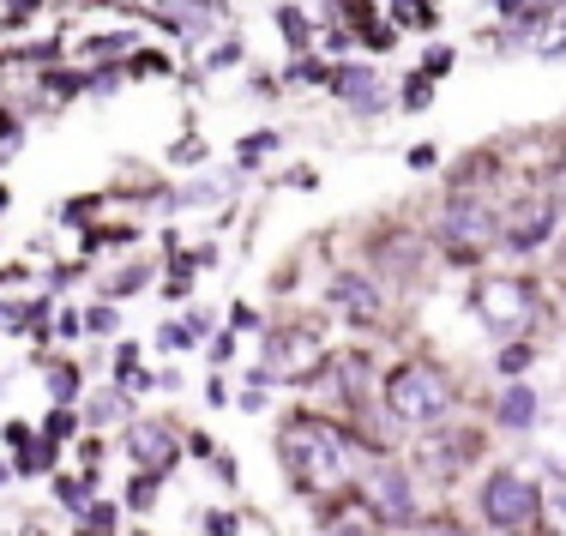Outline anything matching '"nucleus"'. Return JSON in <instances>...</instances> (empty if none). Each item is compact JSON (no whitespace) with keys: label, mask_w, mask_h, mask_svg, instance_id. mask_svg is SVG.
I'll return each instance as SVG.
<instances>
[{"label":"nucleus","mask_w":566,"mask_h":536,"mask_svg":"<svg viewBox=\"0 0 566 536\" xmlns=\"http://www.w3.org/2000/svg\"><path fill=\"white\" fill-rule=\"evenodd\" d=\"M277 464H283V476H290V488H302V494H344L356 476H368L374 459L344 422L295 410V417L277 428Z\"/></svg>","instance_id":"nucleus-1"},{"label":"nucleus","mask_w":566,"mask_h":536,"mask_svg":"<svg viewBox=\"0 0 566 536\" xmlns=\"http://www.w3.org/2000/svg\"><path fill=\"white\" fill-rule=\"evenodd\" d=\"M380 410L392 417L398 428H416V434H434V428L452 422L458 410V386L440 361L428 356H403L398 368H386L380 380Z\"/></svg>","instance_id":"nucleus-2"},{"label":"nucleus","mask_w":566,"mask_h":536,"mask_svg":"<svg viewBox=\"0 0 566 536\" xmlns=\"http://www.w3.org/2000/svg\"><path fill=\"white\" fill-rule=\"evenodd\" d=\"M464 307L489 338L512 344V338H531V326L543 319V290L524 272H482V277H470Z\"/></svg>","instance_id":"nucleus-3"},{"label":"nucleus","mask_w":566,"mask_h":536,"mask_svg":"<svg viewBox=\"0 0 566 536\" xmlns=\"http://www.w3.org/2000/svg\"><path fill=\"white\" fill-rule=\"evenodd\" d=\"M434 235L452 253V265H476L489 248H501V199L489 187H452L434 218Z\"/></svg>","instance_id":"nucleus-4"},{"label":"nucleus","mask_w":566,"mask_h":536,"mask_svg":"<svg viewBox=\"0 0 566 536\" xmlns=\"http://www.w3.org/2000/svg\"><path fill=\"white\" fill-rule=\"evenodd\" d=\"M476 513H482V525L501 536H536L543 530V482L524 476L518 464H494L476 482Z\"/></svg>","instance_id":"nucleus-5"},{"label":"nucleus","mask_w":566,"mask_h":536,"mask_svg":"<svg viewBox=\"0 0 566 536\" xmlns=\"http://www.w3.org/2000/svg\"><path fill=\"white\" fill-rule=\"evenodd\" d=\"M265 361L253 368V380L260 386H307L319 380V374L332 368V350L326 338H319L314 326H302V319H283V326H265Z\"/></svg>","instance_id":"nucleus-6"},{"label":"nucleus","mask_w":566,"mask_h":536,"mask_svg":"<svg viewBox=\"0 0 566 536\" xmlns=\"http://www.w3.org/2000/svg\"><path fill=\"white\" fill-rule=\"evenodd\" d=\"M361 506L374 513L380 530H416L422 525V494H416V471H403L392 459H374L361 476Z\"/></svg>","instance_id":"nucleus-7"},{"label":"nucleus","mask_w":566,"mask_h":536,"mask_svg":"<svg viewBox=\"0 0 566 536\" xmlns=\"http://www.w3.org/2000/svg\"><path fill=\"white\" fill-rule=\"evenodd\" d=\"M560 199L548 193H518L512 206H501V248L506 253H518V260H531V253H543L548 241L560 235Z\"/></svg>","instance_id":"nucleus-8"},{"label":"nucleus","mask_w":566,"mask_h":536,"mask_svg":"<svg viewBox=\"0 0 566 536\" xmlns=\"http://www.w3.org/2000/svg\"><path fill=\"white\" fill-rule=\"evenodd\" d=\"M127 459L139 476L164 482L175 464H181V434H175L169 422H127Z\"/></svg>","instance_id":"nucleus-9"},{"label":"nucleus","mask_w":566,"mask_h":536,"mask_svg":"<svg viewBox=\"0 0 566 536\" xmlns=\"http://www.w3.org/2000/svg\"><path fill=\"white\" fill-rule=\"evenodd\" d=\"M326 302L338 307L344 319H356V326H380V319H386V290H380V277H374V272H356V265L326 284Z\"/></svg>","instance_id":"nucleus-10"},{"label":"nucleus","mask_w":566,"mask_h":536,"mask_svg":"<svg viewBox=\"0 0 566 536\" xmlns=\"http://www.w3.org/2000/svg\"><path fill=\"white\" fill-rule=\"evenodd\" d=\"M482 459V440L464 434V428H434V434L422 440V452H416V471H434V476H458L464 464Z\"/></svg>","instance_id":"nucleus-11"},{"label":"nucleus","mask_w":566,"mask_h":536,"mask_svg":"<svg viewBox=\"0 0 566 536\" xmlns=\"http://www.w3.org/2000/svg\"><path fill=\"white\" fill-rule=\"evenodd\" d=\"M326 91L344 103L349 115H380V66L368 61H344L326 73Z\"/></svg>","instance_id":"nucleus-12"},{"label":"nucleus","mask_w":566,"mask_h":536,"mask_svg":"<svg viewBox=\"0 0 566 536\" xmlns=\"http://www.w3.org/2000/svg\"><path fill=\"white\" fill-rule=\"evenodd\" d=\"M494 422L512 428V434H531L536 422H543V392H536L531 380H512L501 398H494Z\"/></svg>","instance_id":"nucleus-13"},{"label":"nucleus","mask_w":566,"mask_h":536,"mask_svg":"<svg viewBox=\"0 0 566 536\" xmlns=\"http://www.w3.org/2000/svg\"><path fill=\"white\" fill-rule=\"evenodd\" d=\"M85 422L103 428V422H127V392L120 386H103V392L85 398Z\"/></svg>","instance_id":"nucleus-14"},{"label":"nucleus","mask_w":566,"mask_h":536,"mask_svg":"<svg viewBox=\"0 0 566 536\" xmlns=\"http://www.w3.org/2000/svg\"><path fill=\"white\" fill-rule=\"evenodd\" d=\"M277 36L295 49V55H307V43H314V24H307L302 7H277Z\"/></svg>","instance_id":"nucleus-15"},{"label":"nucleus","mask_w":566,"mask_h":536,"mask_svg":"<svg viewBox=\"0 0 566 536\" xmlns=\"http://www.w3.org/2000/svg\"><path fill=\"white\" fill-rule=\"evenodd\" d=\"M543 530L566 536V482H548L543 488Z\"/></svg>","instance_id":"nucleus-16"},{"label":"nucleus","mask_w":566,"mask_h":536,"mask_svg":"<svg viewBox=\"0 0 566 536\" xmlns=\"http://www.w3.org/2000/svg\"><path fill=\"white\" fill-rule=\"evenodd\" d=\"M531 361H536V344H531V338H512V344H501V374H506V380L531 374Z\"/></svg>","instance_id":"nucleus-17"},{"label":"nucleus","mask_w":566,"mask_h":536,"mask_svg":"<svg viewBox=\"0 0 566 536\" xmlns=\"http://www.w3.org/2000/svg\"><path fill=\"white\" fill-rule=\"evenodd\" d=\"M49 398H55V404H73L78 398V368L73 361H49Z\"/></svg>","instance_id":"nucleus-18"},{"label":"nucleus","mask_w":566,"mask_h":536,"mask_svg":"<svg viewBox=\"0 0 566 536\" xmlns=\"http://www.w3.org/2000/svg\"><path fill=\"white\" fill-rule=\"evenodd\" d=\"M169 73V55H157V49H133L127 55V78H164Z\"/></svg>","instance_id":"nucleus-19"},{"label":"nucleus","mask_w":566,"mask_h":536,"mask_svg":"<svg viewBox=\"0 0 566 536\" xmlns=\"http://www.w3.org/2000/svg\"><path fill=\"white\" fill-rule=\"evenodd\" d=\"M265 151H277V133H248V139L235 145V164H241V169H253Z\"/></svg>","instance_id":"nucleus-20"},{"label":"nucleus","mask_w":566,"mask_h":536,"mask_svg":"<svg viewBox=\"0 0 566 536\" xmlns=\"http://www.w3.org/2000/svg\"><path fill=\"white\" fill-rule=\"evenodd\" d=\"M392 12L410 31H434V7H428V0H392Z\"/></svg>","instance_id":"nucleus-21"},{"label":"nucleus","mask_w":566,"mask_h":536,"mask_svg":"<svg viewBox=\"0 0 566 536\" xmlns=\"http://www.w3.org/2000/svg\"><path fill=\"white\" fill-rule=\"evenodd\" d=\"M127 506H133V513H151V506H157V476H139V471H133V482H127Z\"/></svg>","instance_id":"nucleus-22"},{"label":"nucleus","mask_w":566,"mask_h":536,"mask_svg":"<svg viewBox=\"0 0 566 536\" xmlns=\"http://www.w3.org/2000/svg\"><path fill=\"white\" fill-rule=\"evenodd\" d=\"M78 536H115V506H91L78 518Z\"/></svg>","instance_id":"nucleus-23"},{"label":"nucleus","mask_w":566,"mask_h":536,"mask_svg":"<svg viewBox=\"0 0 566 536\" xmlns=\"http://www.w3.org/2000/svg\"><path fill=\"white\" fill-rule=\"evenodd\" d=\"M85 332H91V338H109V332H120V314H115L109 302L91 307V314H85Z\"/></svg>","instance_id":"nucleus-24"},{"label":"nucleus","mask_w":566,"mask_h":536,"mask_svg":"<svg viewBox=\"0 0 566 536\" xmlns=\"http://www.w3.org/2000/svg\"><path fill=\"white\" fill-rule=\"evenodd\" d=\"M416 73H422V78H447V73H452V49L434 43V49L422 55V66H416Z\"/></svg>","instance_id":"nucleus-25"},{"label":"nucleus","mask_w":566,"mask_h":536,"mask_svg":"<svg viewBox=\"0 0 566 536\" xmlns=\"http://www.w3.org/2000/svg\"><path fill=\"white\" fill-rule=\"evenodd\" d=\"M422 103H434V78H422V73H410V85H403V109H422Z\"/></svg>","instance_id":"nucleus-26"},{"label":"nucleus","mask_w":566,"mask_h":536,"mask_svg":"<svg viewBox=\"0 0 566 536\" xmlns=\"http://www.w3.org/2000/svg\"><path fill=\"white\" fill-rule=\"evenodd\" d=\"M78 428V417H73V404H55L49 410V428H43V440H66Z\"/></svg>","instance_id":"nucleus-27"},{"label":"nucleus","mask_w":566,"mask_h":536,"mask_svg":"<svg viewBox=\"0 0 566 536\" xmlns=\"http://www.w3.org/2000/svg\"><path fill=\"white\" fill-rule=\"evenodd\" d=\"M145 284H151V265H127V272L109 284V296H127V290H145Z\"/></svg>","instance_id":"nucleus-28"},{"label":"nucleus","mask_w":566,"mask_h":536,"mask_svg":"<svg viewBox=\"0 0 566 536\" xmlns=\"http://www.w3.org/2000/svg\"><path fill=\"white\" fill-rule=\"evenodd\" d=\"M157 350H193V338H187V326H181V319H169V326L157 332Z\"/></svg>","instance_id":"nucleus-29"},{"label":"nucleus","mask_w":566,"mask_h":536,"mask_svg":"<svg viewBox=\"0 0 566 536\" xmlns=\"http://www.w3.org/2000/svg\"><path fill=\"white\" fill-rule=\"evenodd\" d=\"M229 361H235V332H218L211 338V368H229Z\"/></svg>","instance_id":"nucleus-30"},{"label":"nucleus","mask_w":566,"mask_h":536,"mask_svg":"<svg viewBox=\"0 0 566 536\" xmlns=\"http://www.w3.org/2000/svg\"><path fill=\"white\" fill-rule=\"evenodd\" d=\"M410 169H416V176H428V169H440V145H416V151H410Z\"/></svg>","instance_id":"nucleus-31"},{"label":"nucleus","mask_w":566,"mask_h":536,"mask_svg":"<svg viewBox=\"0 0 566 536\" xmlns=\"http://www.w3.org/2000/svg\"><path fill=\"white\" fill-rule=\"evenodd\" d=\"M410 536H470L464 525H452V518H428V525H416Z\"/></svg>","instance_id":"nucleus-32"},{"label":"nucleus","mask_w":566,"mask_h":536,"mask_svg":"<svg viewBox=\"0 0 566 536\" xmlns=\"http://www.w3.org/2000/svg\"><path fill=\"white\" fill-rule=\"evenodd\" d=\"M548 193L560 199V211H566V151L555 157V169H548Z\"/></svg>","instance_id":"nucleus-33"},{"label":"nucleus","mask_w":566,"mask_h":536,"mask_svg":"<svg viewBox=\"0 0 566 536\" xmlns=\"http://www.w3.org/2000/svg\"><path fill=\"white\" fill-rule=\"evenodd\" d=\"M229 61H241V36H235V43H223V49H218V55H211V73H223V66H229Z\"/></svg>","instance_id":"nucleus-34"},{"label":"nucleus","mask_w":566,"mask_h":536,"mask_svg":"<svg viewBox=\"0 0 566 536\" xmlns=\"http://www.w3.org/2000/svg\"><path fill=\"white\" fill-rule=\"evenodd\" d=\"M235 530H241L235 513H211V536H235Z\"/></svg>","instance_id":"nucleus-35"},{"label":"nucleus","mask_w":566,"mask_h":536,"mask_svg":"<svg viewBox=\"0 0 566 536\" xmlns=\"http://www.w3.org/2000/svg\"><path fill=\"white\" fill-rule=\"evenodd\" d=\"M260 326V314H253V307H235V314H229V332H253Z\"/></svg>","instance_id":"nucleus-36"},{"label":"nucleus","mask_w":566,"mask_h":536,"mask_svg":"<svg viewBox=\"0 0 566 536\" xmlns=\"http://www.w3.org/2000/svg\"><path fill=\"white\" fill-rule=\"evenodd\" d=\"M555 272H560V277H566V230H560V235H555Z\"/></svg>","instance_id":"nucleus-37"},{"label":"nucleus","mask_w":566,"mask_h":536,"mask_svg":"<svg viewBox=\"0 0 566 536\" xmlns=\"http://www.w3.org/2000/svg\"><path fill=\"white\" fill-rule=\"evenodd\" d=\"M193 7H218V0H193Z\"/></svg>","instance_id":"nucleus-38"},{"label":"nucleus","mask_w":566,"mask_h":536,"mask_svg":"<svg viewBox=\"0 0 566 536\" xmlns=\"http://www.w3.org/2000/svg\"><path fill=\"white\" fill-rule=\"evenodd\" d=\"M0 211H7V187H0Z\"/></svg>","instance_id":"nucleus-39"},{"label":"nucleus","mask_w":566,"mask_h":536,"mask_svg":"<svg viewBox=\"0 0 566 536\" xmlns=\"http://www.w3.org/2000/svg\"><path fill=\"white\" fill-rule=\"evenodd\" d=\"M7 476H12V471H7V464H0V482H7Z\"/></svg>","instance_id":"nucleus-40"},{"label":"nucleus","mask_w":566,"mask_h":536,"mask_svg":"<svg viewBox=\"0 0 566 536\" xmlns=\"http://www.w3.org/2000/svg\"><path fill=\"white\" fill-rule=\"evenodd\" d=\"M24 536H49V530H24Z\"/></svg>","instance_id":"nucleus-41"}]
</instances>
